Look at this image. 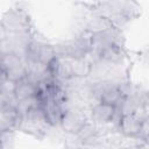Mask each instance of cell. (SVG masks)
<instances>
[{
  "instance_id": "5b68a950",
  "label": "cell",
  "mask_w": 149,
  "mask_h": 149,
  "mask_svg": "<svg viewBox=\"0 0 149 149\" xmlns=\"http://www.w3.org/2000/svg\"><path fill=\"white\" fill-rule=\"evenodd\" d=\"M56 56L69 59L86 58L91 54V34L80 30L76 36L55 45Z\"/></svg>"
},
{
  "instance_id": "30bf717a",
  "label": "cell",
  "mask_w": 149,
  "mask_h": 149,
  "mask_svg": "<svg viewBox=\"0 0 149 149\" xmlns=\"http://www.w3.org/2000/svg\"><path fill=\"white\" fill-rule=\"evenodd\" d=\"M87 121H88V118H87L84 108L80 106L70 104V106L66 108L58 127H61L65 133H68L70 135H76Z\"/></svg>"
},
{
  "instance_id": "52a82bcc",
  "label": "cell",
  "mask_w": 149,
  "mask_h": 149,
  "mask_svg": "<svg viewBox=\"0 0 149 149\" xmlns=\"http://www.w3.org/2000/svg\"><path fill=\"white\" fill-rule=\"evenodd\" d=\"M27 71V61L22 55L8 51H0V72L9 79L17 81L24 78Z\"/></svg>"
},
{
  "instance_id": "8fae6325",
  "label": "cell",
  "mask_w": 149,
  "mask_h": 149,
  "mask_svg": "<svg viewBox=\"0 0 149 149\" xmlns=\"http://www.w3.org/2000/svg\"><path fill=\"white\" fill-rule=\"evenodd\" d=\"M91 120L99 126H105L108 123H114L116 118L119 116L118 109L115 106L106 104V102H94L90 107Z\"/></svg>"
},
{
  "instance_id": "7a4b0ae2",
  "label": "cell",
  "mask_w": 149,
  "mask_h": 149,
  "mask_svg": "<svg viewBox=\"0 0 149 149\" xmlns=\"http://www.w3.org/2000/svg\"><path fill=\"white\" fill-rule=\"evenodd\" d=\"M93 9L113 27L121 28L140 14L141 7L136 0H99Z\"/></svg>"
},
{
  "instance_id": "8992f818",
  "label": "cell",
  "mask_w": 149,
  "mask_h": 149,
  "mask_svg": "<svg viewBox=\"0 0 149 149\" xmlns=\"http://www.w3.org/2000/svg\"><path fill=\"white\" fill-rule=\"evenodd\" d=\"M125 45H126V40L121 28L111 26L108 28L91 34L90 56H94L98 52L111 47H125Z\"/></svg>"
},
{
  "instance_id": "4fadbf2b",
  "label": "cell",
  "mask_w": 149,
  "mask_h": 149,
  "mask_svg": "<svg viewBox=\"0 0 149 149\" xmlns=\"http://www.w3.org/2000/svg\"><path fill=\"white\" fill-rule=\"evenodd\" d=\"M38 91H40V87L24 77V78L17 80L15 83L14 95H15L16 101H19V100H22V99H27V98L38 95Z\"/></svg>"
},
{
  "instance_id": "3957f363",
  "label": "cell",
  "mask_w": 149,
  "mask_h": 149,
  "mask_svg": "<svg viewBox=\"0 0 149 149\" xmlns=\"http://www.w3.org/2000/svg\"><path fill=\"white\" fill-rule=\"evenodd\" d=\"M50 128H52L51 125L49 123L42 108L38 106L26 113L19 114L15 130L22 132L36 139H43Z\"/></svg>"
},
{
  "instance_id": "7c38bea8",
  "label": "cell",
  "mask_w": 149,
  "mask_h": 149,
  "mask_svg": "<svg viewBox=\"0 0 149 149\" xmlns=\"http://www.w3.org/2000/svg\"><path fill=\"white\" fill-rule=\"evenodd\" d=\"M19 113L12 104L0 100V133L15 130Z\"/></svg>"
},
{
  "instance_id": "6da1fadb",
  "label": "cell",
  "mask_w": 149,
  "mask_h": 149,
  "mask_svg": "<svg viewBox=\"0 0 149 149\" xmlns=\"http://www.w3.org/2000/svg\"><path fill=\"white\" fill-rule=\"evenodd\" d=\"M68 85L52 80L40 87V107L45 114L51 127L59 126L66 108L71 104L69 99Z\"/></svg>"
},
{
  "instance_id": "9c48e42d",
  "label": "cell",
  "mask_w": 149,
  "mask_h": 149,
  "mask_svg": "<svg viewBox=\"0 0 149 149\" xmlns=\"http://www.w3.org/2000/svg\"><path fill=\"white\" fill-rule=\"evenodd\" d=\"M147 119L148 118H143L136 113L121 114L116 118L114 125L121 135H123L125 137L139 141L142 125H143L144 120H147Z\"/></svg>"
},
{
  "instance_id": "5bb4252c",
  "label": "cell",
  "mask_w": 149,
  "mask_h": 149,
  "mask_svg": "<svg viewBox=\"0 0 149 149\" xmlns=\"http://www.w3.org/2000/svg\"><path fill=\"white\" fill-rule=\"evenodd\" d=\"M0 73H1V72H0Z\"/></svg>"
},
{
  "instance_id": "ba28073f",
  "label": "cell",
  "mask_w": 149,
  "mask_h": 149,
  "mask_svg": "<svg viewBox=\"0 0 149 149\" xmlns=\"http://www.w3.org/2000/svg\"><path fill=\"white\" fill-rule=\"evenodd\" d=\"M24 57L28 62H35V63L49 65L51 61L56 57L55 45L34 36L27 47Z\"/></svg>"
},
{
  "instance_id": "277c9868",
  "label": "cell",
  "mask_w": 149,
  "mask_h": 149,
  "mask_svg": "<svg viewBox=\"0 0 149 149\" xmlns=\"http://www.w3.org/2000/svg\"><path fill=\"white\" fill-rule=\"evenodd\" d=\"M0 22L7 34L24 35L35 34L34 24L29 13L22 7H12L0 17Z\"/></svg>"
}]
</instances>
